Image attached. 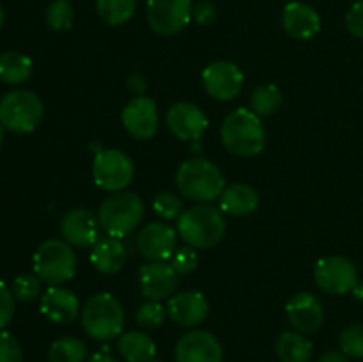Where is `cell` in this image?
<instances>
[{
	"label": "cell",
	"instance_id": "40",
	"mask_svg": "<svg viewBox=\"0 0 363 362\" xmlns=\"http://www.w3.org/2000/svg\"><path fill=\"white\" fill-rule=\"evenodd\" d=\"M128 87H130V91H133L135 94L144 96V91H145L144 77H140V75H133V77H130V80H128Z\"/></svg>",
	"mask_w": 363,
	"mask_h": 362
},
{
	"label": "cell",
	"instance_id": "5",
	"mask_svg": "<svg viewBox=\"0 0 363 362\" xmlns=\"http://www.w3.org/2000/svg\"><path fill=\"white\" fill-rule=\"evenodd\" d=\"M144 216V202L133 192H113L98 209V220L106 236L124 238L137 229Z\"/></svg>",
	"mask_w": 363,
	"mask_h": 362
},
{
	"label": "cell",
	"instance_id": "26",
	"mask_svg": "<svg viewBox=\"0 0 363 362\" xmlns=\"http://www.w3.org/2000/svg\"><path fill=\"white\" fill-rule=\"evenodd\" d=\"M34 73V62L30 57L20 52L0 53V80L7 85H20Z\"/></svg>",
	"mask_w": 363,
	"mask_h": 362
},
{
	"label": "cell",
	"instance_id": "37",
	"mask_svg": "<svg viewBox=\"0 0 363 362\" xmlns=\"http://www.w3.org/2000/svg\"><path fill=\"white\" fill-rule=\"evenodd\" d=\"M14 316V293L4 280H0V330L6 329Z\"/></svg>",
	"mask_w": 363,
	"mask_h": 362
},
{
	"label": "cell",
	"instance_id": "42",
	"mask_svg": "<svg viewBox=\"0 0 363 362\" xmlns=\"http://www.w3.org/2000/svg\"><path fill=\"white\" fill-rule=\"evenodd\" d=\"M87 362H119L112 357V355L105 353V351H99V353H94Z\"/></svg>",
	"mask_w": 363,
	"mask_h": 362
},
{
	"label": "cell",
	"instance_id": "7",
	"mask_svg": "<svg viewBox=\"0 0 363 362\" xmlns=\"http://www.w3.org/2000/svg\"><path fill=\"white\" fill-rule=\"evenodd\" d=\"M43 102L34 91L16 89L0 99V124L13 133H30L43 119Z\"/></svg>",
	"mask_w": 363,
	"mask_h": 362
},
{
	"label": "cell",
	"instance_id": "38",
	"mask_svg": "<svg viewBox=\"0 0 363 362\" xmlns=\"http://www.w3.org/2000/svg\"><path fill=\"white\" fill-rule=\"evenodd\" d=\"M346 28L351 35L363 39V0H358L351 6L346 14Z\"/></svg>",
	"mask_w": 363,
	"mask_h": 362
},
{
	"label": "cell",
	"instance_id": "4",
	"mask_svg": "<svg viewBox=\"0 0 363 362\" xmlns=\"http://www.w3.org/2000/svg\"><path fill=\"white\" fill-rule=\"evenodd\" d=\"M80 322L85 334L96 341H112L123 334L124 309L110 293L92 295L84 304Z\"/></svg>",
	"mask_w": 363,
	"mask_h": 362
},
{
	"label": "cell",
	"instance_id": "17",
	"mask_svg": "<svg viewBox=\"0 0 363 362\" xmlns=\"http://www.w3.org/2000/svg\"><path fill=\"white\" fill-rule=\"evenodd\" d=\"M286 314L289 323L296 332L314 334L318 332L325 322V307L318 297L301 291L291 297L286 305Z\"/></svg>",
	"mask_w": 363,
	"mask_h": 362
},
{
	"label": "cell",
	"instance_id": "25",
	"mask_svg": "<svg viewBox=\"0 0 363 362\" xmlns=\"http://www.w3.org/2000/svg\"><path fill=\"white\" fill-rule=\"evenodd\" d=\"M312 351L311 341L296 330L282 332L275 343V353L280 362H311Z\"/></svg>",
	"mask_w": 363,
	"mask_h": 362
},
{
	"label": "cell",
	"instance_id": "20",
	"mask_svg": "<svg viewBox=\"0 0 363 362\" xmlns=\"http://www.w3.org/2000/svg\"><path fill=\"white\" fill-rule=\"evenodd\" d=\"M41 312L48 322L55 325L73 323L82 312L80 300L71 290L62 286H50L41 295Z\"/></svg>",
	"mask_w": 363,
	"mask_h": 362
},
{
	"label": "cell",
	"instance_id": "34",
	"mask_svg": "<svg viewBox=\"0 0 363 362\" xmlns=\"http://www.w3.org/2000/svg\"><path fill=\"white\" fill-rule=\"evenodd\" d=\"M41 283L35 273H23V275H18L13 280V293L14 298L20 302H32L41 295Z\"/></svg>",
	"mask_w": 363,
	"mask_h": 362
},
{
	"label": "cell",
	"instance_id": "28",
	"mask_svg": "<svg viewBox=\"0 0 363 362\" xmlns=\"http://www.w3.org/2000/svg\"><path fill=\"white\" fill-rule=\"evenodd\" d=\"M282 105V91L275 84H262L250 96V110L259 117L273 116Z\"/></svg>",
	"mask_w": 363,
	"mask_h": 362
},
{
	"label": "cell",
	"instance_id": "3",
	"mask_svg": "<svg viewBox=\"0 0 363 362\" xmlns=\"http://www.w3.org/2000/svg\"><path fill=\"white\" fill-rule=\"evenodd\" d=\"M227 229L222 209L211 204H197L184 209L177 220V234L194 248H211L223 238Z\"/></svg>",
	"mask_w": 363,
	"mask_h": 362
},
{
	"label": "cell",
	"instance_id": "11",
	"mask_svg": "<svg viewBox=\"0 0 363 362\" xmlns=\"http://www.w3.org/2000/svg\"><path fill=\"white\" fill-rule=\"evenodd\" d=\"M245 75L238 64L230 60H215L202 71L206 92L218 102H230L243 89Z\"/></svg>",
	"mask_w": 363,
	"mask_h": 362
},
{
	"label": "cell",
	"instance_id": "33",
	"mask_svg": "<svg viewBox=\"0 0 363 362\" xmlns=\"http://www.w3.org/2000/svg\"><path fill=\"white\" fill-rule=\"evenodd\" d=\"M152 209L163 220H179L183 215V199L172 192H160L152 201Z\"/></svg>",
	"mask_w": 363,
	"mask_h": 362
},
{
	"label": "cell",
	"instance_id": "10",
	"mask_svg": "<svg viewBox=\"0 0 363 362\" xmlns=\"http://www.w3.org/2000/svg\"><path fill=\"white\" fill-rule=\"evenodd\" d=\"M194 0H147L145 16L151 31L160 35H176L191 21Z\"/></svg>",
	"mask_w": 363,
	"mask_h": 362
},
{
	"label": "cell",
	"instance_id": "35",
	"mask_svg": "<svg viewBox=\"0 0 363 362\" xmlns=\"http://www.w3.org/2000/svg\"><path fill=\"white\" fill-rule=\"evenodd\" d=\"M170 265H172V268L176 270L177 273H183V275L191 273L199 265L197 252H195V248L190 247V245H188V247L176 248L174 256L170 258Z\"/></svg>",
	"mask_w": 363,
	"mask_h": 362
},
{
	"label": "cell",
	"instance_id": "41",
	"mask_svg": "<svg viewBox=\"0 0 363 362\" xmlns=\"http://www.w3.org/2000/svg\"><path fill=\"white\" fill-rule=\"evenodd\" d=\"M318 362H351V361L346 353L333 350V351H328V353L323 355Z\"/></svg>",
	"mask_w": 363,
	"mask_h": 362
},
{
	"label": "cell",
	"instance_id": "16",
	"mask_svg": "<svg viewBox=\"0 0 363 362\" xmlns=\"http://www.w3.org/2000/svg\"><path fill=\"white\" fill-rule=\"evenodd\" d=\"M208 124L206 114L194 103L179 102L170 106L167 112V128L179 141H199L208 130Z\"/></svg>",
	"mask_w": 363,
	"mask_h": 362
},
{
	"label": "cell",
	"instance_id": "23",
	"mask_svg": "<svg viewBox=\"0 0 363 362\" xmlns=\"http://www.w3.org/2000/svg\"><path fill=\"white\" fill-rule=\"evenodd\" d=\"M259 208V194L247 183H234L225 187L220 195V209L227 215L247 216Z\"/></svg>",
	"mask_w": 363,
	"mask_h": 362
},
{
	"label": "cell",
	"instance_id": "27",
	"mask_svg": "<svg viewBox=\"0 0 363 362\" xmlns=\"http://www.w3.org/2000/svg\"><path fill=\"white\" fill-rule=\"evenodd\" d=\"M96 11L106 25L119 27L133 18L137 0H96Z\"/></svg>",
	"mask_w": 363,
	"mask_h": 362
},
{
	"label": "cell",
	"instance_id": "6",
	"mask_svg": "<svg viewBox=\"0 0 363 362\" xmlns=\"http://www.w3.org/2000/svg\"><path fill=\"white\" fill-rule=\"evenodd\" d=\"M34 273L48 286H60L77 273V256L64 240L43 241L32 258Z\"/></svg>",
	"mask_w": 363,
	"mask_h": 362
},
{
	"label": "cell",
	"instance_id": "45",
	"mask_svg": "<svg viewBox=\"0 0 363 362\" xmlns=\"http://www.w3.org/2000/svg\"><path fill=\"white\" fill-rule=\"evenodd\" d=\"M147 362H162V361H158V358H151V361H147Z\"/></svg>",
	"mask_w": 363,
	"mask_h": 362
},
{
	"label": "cell",
	"instance_id": "12",
	"mask_svg": "<svg viewBox=\"0 0 363 362\" xmlns=\"http://www.w3.org/2000/svg\"><path fill=\"white\" fill-rule=\"evenodd\" d=\"M137 247L149 261H169L177 248V233L165 222L145 224L137 234Z\"/></svg>",
	"mask_w": 363,
	"mask_h": 362
},
{
	"label": "cell",
	"instance_id": "8",
	"mask_svg": "<svg viewBox=\"0 0 363 362\" xmlns=\"http://www.w3.org/2000/svg\"><path fill=\"white\" fill-rule=\"evenodd\" d=\"M135 165L126 153L119 149H103L92 160V180L101 190L123 192L133 181Z\"/></svg>",
	"mask_w": 363,
	"mask_h": 362
},
{
	"label": "cell",
	"instance_id": "36",
	"mask_svg": "<svg viewBox=\"0 0 363 362\" xmlns=\"http://www.w3.org/2000/svg\"><path fill=\"white\" fill-rule=\"evenodd\" d=\"M0 362H23L20 343L6 330H0Z\"/></svg>",
	"mask_w": 363,
	"mask_h": 362
},
{
	"label": "cell",
	"instance_id": "43",
	"mask_svg": "<svg viewBox=\"0 0 363 362\" xmlns=\"http://www.w3.org/2000/svg\"><path fill=\"white\" fill-rule=\"evenodd\" d=\"M4 130H6V128H4L2 124H0V148H2V146H4V138H6V135H4Z\"/></svg>",
	"mask_w": 363,
	"mask_h": 362
},
{
	"label": "cell",
	"instance_id": "22",
	"mask_svg": "<svg viewBox=\"0 0 363 362\" xmlns=\"http://www.w3.org/2000/svg\"><path fill=\"white\" fill-rule=\"evenodd\" d=\"M91 263L103 275H113L126 263V247L119 238H101L92 247Z\"/></svg>",
	"mask_w": 363,
	"mask_h": 362
},
{
	"label": "cell",
	"instance_id": "32",
	"mask_svg": "<svg viewBox=\"0 0 363 362\" xmlns=\"http://www.w3.org/2000/svg\"><path fill=\"white\" fill-rule=\"evenodd\" d=\"M137 323L145 330H155L163 325L167 318V307L162 302L147 300L137 309Z\"/></svg>",
	"mask_w": 363,
	"mask_h": 362
},
{
	"label": "cell",
	"instance_id": "21",
	"mask_svg": "<svg viewBox=\"0 0 363 362\" xmlns=\"http://www.w3.org/2000/svg\"><path fill=\"white\" fill-rule=\"evenodd\" d=\"M282 27L291 38L307 41L321 31V16L312 6L303 2H289L284 7Z\"/></svg>",
	"mask_w": 363,
	"mask_h": 362
},
{
	"label": "cell",
	"instance_id": "19",
	"mask_svg": "<svg viewBox=\"0 0 363 362\" xmlns=\"http://www.w3.org/2000/svg\"><path fill=\"white\" fill-rule=\"evenodd\" d=\"M167 314L179 327H197L209 314L208 298L201 291H181L169 298Z\"/></svg>",
	"mask_w": 363,
	"mask_h": 362
},
{
	"label": "cell",
	"instance_id": "30",
	"mask_svg": "<svg viewBox=\"0 0 363 362\" xmlns=\"http://www.w3.org/2000/svg\"><path fill=\"white\" fill-rule=\"evenodd\" d=\"M74 11L69 0H53L46 7V23L52 31L66 32L73 27Z\"/></svg>",
	"mask_w": 363,
	"mask_h": 362
},
{
	"label": "cell",
	"instance_id": "14",
	"mask_svg": "<svg viewBox=\"0 0 363 362\" xmlns=\"http://www.w3.org/2000/svg\"><path fill=\"white\" fill-rule=\"evenodd\" d=\"M121 119L131 137L147 141L158 131V106L147 96H135L123 109Z\"/></svg>",
	"mask_w": 363,
	"mask_h": 362
},
{
	"label": "cell",
	"instance_id": "31",
	"mask_svg": "<svg viewBox=\"0 0 363 362\" xmlns=\"http://www.w3.org/2000/svg\"><path fill=\"white\" fill-rule=\"evenodd\" d=\"M339 346L350 358L363 361V323H353L342 329L339 336Z\"/></svg>",
	"mask_w": 363,
	"mask_h": 362
},
{
	"label": "cell",
	"instance_id": "2",
	"mask_svg": "<svg viewBox=\"0 0 363 362\" xmlns=\"http://www.w3.org/2000/svg\"><path fill=\"white\" fill-rule=\"evenodd\" d=\"M176 185L186 199L208 204L220 199L225 190V177L211 160L195 156L181 163L176 172Z\"/></svg>",
	"mask_w": 363,
	"mask_h": 362
},
{
	"label": "cell",
	"instance_id": "18",
	"mask_svg": "<svg viewBox=\"0 0 363 362\" xmlns=\"http://www.w3.org/2000/svg\"><path fill=\"white\" fill-rule=\"evenodd\" d=\"M179 273L167 261H151L140 268V291L147 300L162 302L177 290Z\"/></svg>",
	"mask_w": 363,
	"mask_h": 362
},
{
	"label": "cell",
	"instance_id": "9",
	"mask_svg": "<svg viewBox=\"0 0 363 362\" xmlns=\"http://www.w3.org/2000/svg\"><path fill=\"white\" fill-rule=\"evenodd\" d=\"M314 280L328 295H347L358 286V272L353 261L344 256H328L319 259L314 270Z\"/></svg>",
	"mask_w": 363,
	"mask_h": 362
},
{
	"label": "cell",
	"instance_id": "1",
	"mask_svg": "<svg viewBox=\"0 0 363 362\" xmlns=\"http://www.w3.org/2000/svg\"><path fill=\"white\" fill-rule=\"evenodd\" d=\"M220 137L227 151L241 158L261 155L266 148L264 124L250 109H236L225 116Z\"/></svg>",
	"mask_w": 363,
	"mask_h": 362
},
{
	"label": "cell",
	"instance_id": "29",
	"mask_svg": "<svg viewBox=\"0 0 363 362\" xmlns=\"http://www.w3.org/2000/svg\"><path fill=\"white\" fill-rule=\"evenodd\" d=\"M87 358V346L78 337H60L50 344V362H84Z\"/></svg>",
	"mask_w": 363,
	"mask_h": 362
},
{
	"label": "cell",
	"instance_id": "13",
	"mask_svg": "<svg viewBox=\"0 0 363 362\" xmlns=\"http://www.w3.org/2000/svg\"><path fill=\"white\" fill-rule=\"evenodd\" d=\"M176 362H223V348L208 330H190L176 344Z\"/></svg>",
	"mask_w": 363,
	"mask_h": 362
},
{
	"label": "cell",
	"instance_id": "44",
	"mask_svg": "<svg viewBox=\"0 0 363 362\" xmlns=\"http://www.w3.org/2000/svg\"><path fill=\"white\" fill-rule=\"evenodd\" d=\"M2 25H4V9L2 6H0V28H2Z\"/></svg>",
	"mask_w": 363,
	"mask_h": 362
},
{
	"label": "cell",
	"instance_id": "15",
	"mask_svg": "<svg viewBox=\"0 0 363 362\" xmlns=\"http://www.w3.org/2000/svg\"><path fill=\"white\" fill-rule=\"evenodd\" d=\"M99 229L98 216L85 208L71 209L60 220V234L71 247H94L99 240Z\"/></svg>",
	"mask_w": 363,
	"mask_h": 362
},
{
	"label": "cell",
	"instance_id": "24",
	"mask_svg": "<svg viewBox=\"0 0 363 362\" xmlns=\"http://www.w3.org/2000/svg\"><path fill=\"white\" fill-rule=\"evenodd\" d=\"M117 350L126 362H147L155 358L156 344L151 336L140 330H130L119 336Z\"/></svg>",
	"mask_w": 363,
	"mask_h": 362
},
{
	"label": "cell",
	"instance_id": "39",
	"mask_svg": "<svg viewBox=\"0 0 363 362\" xmlns=\"http://www.w3.org/2000/svg\"><path fill=\"white\" fill-rule=\"evenodd\" d=\"M191 20L197 21L199 25L206 27V25H211L216 20V7L213 6L208 0H201L199 4L194 6V13H191Z\"/></svg>",
	"mask_w": 363,
	"mask_h": 362
}]
</instances>
